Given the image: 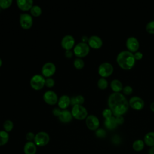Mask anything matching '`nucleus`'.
<instances>
[{
    "label": "nucleus",
    "instance_id": "15",
    "mask_svg": "<svg viewBox=\"0 0 154 154\" xmlns=\"http://www.w3.org/2000/svg\"><path fill=\"white\" fill-rule=\"evenodd\" d=\"M103 44L102 38L96 35H93L88 38V45L93 49L100 48Z\"/></svg>",
    "mask_w": 154,
    "mask_h": 154
},
{
    "label": "nucleus",
    "instance_id": "32",
    "mask_svg": "<svg viewBox=\"0 0 154 154\" xmlns=\"http://www.w3.org/2000/svg\"><path fill=\"white\" fill-rule=\"evenodd\" d=\"M95 134L99 138H104L106 135V132L105 129L102 128H98L96 130Z\"/></svg>",
    "mask_w": 154,
    "mask_h": 154
},
{
    "label": "nucleus",
    "instance_id": "18",
    "mask_svg": "<svg viewBox=\"0 0 154 154\" xmlns=\"http://www.w3.org/2000/svg\"><path fill=\"white\" fill-rule=\"evenodd\" d=\"M71 103V99L70 97L66 94H63L58 100V105L60 108L66 109L70 103Z\"/></svg>",
    "mask_w": 154,
    "mask_h": 154
},
{
    "label": "nucleus",
    "instance_id": "34",
    "mask_svg": "<svg viewBox=\"0 0 154 154\" xmlns=\"http://www.w3.org/2000/svg\"><path fill=\"white\" fill-rule=\"evenodd\" d=\"M55 85V80L51 78H46L45 79V85L48 87H52Z\"/></svg>",
    "mask_w": 154,
    "mask_h": 154
},
{
    "label": "nucleus",
    "instance_id": "41",
    "mask_svg": "<svg viewBox=\"0 0 154 154\" xmlns=\"http://www.w3.org/2000/svg\"><path fill=\"white\" fill-rule=\"evenodd\" d=\"M148 154H154V146L150 147V148L149 150Z\"/></svg>",
    "mask_w": 154,
    "mask_h": 154
},
{
    "label": "nucleus",
    "instance_id": "29",
    "mask_svg": "<svg viewBox=\"0 0 154 154\" xmlns=\"http://www.w3.org/2000/svg\"><path fill=\"white\" fill-rule=\"evenodd\" d=\"M13 122L10 120H6L3 123V128L4 129V131L7 132H10L13 129Z\"/></svg>",
    "mask_w": 154,
    "mask_h": 154
},
{
    "label": "nucleus",
    "instance_id": "11",
    "mask_svg": "<svg viewBox=\"0 0 154 154\" xmlns=\"http://www.w3.org/2000/svg\"><path fill=\"white\" fill-rule=\"evenodd\" d=\"M128 101L129 106L135 109L140 110L144 106V100L138 96H132Z\"/></svg>",
    "mask_w": 154,
    "mask_h": 154
},
{
    "label": "nucleus",
    "instance_id": "43",
    "mask_svg": "<svg viewBox=\"0 0 154 154\" xmlns=\"http://www.w3.org/2000/svg\"><path fill=\"white\" fill-rule=\"evenodd\" d=\"M2 59L0 58V67L2 66Z\"/></svg>",
    "mask_w": 154,
    "mask_h": 154
},
{
    "label": "nucleus",
    "instance_id": "7",
    "mask_svg": "<svg viewBox=\"0 0 154 154\" xmlns=\"http://www.w3.org/2000/svg\"><path fill=\"white\" fill-rule=\"evenodd\" d=\"M114 70L113 66L109 62H103L101 63L98 67L99 74L103 78L111 75Z\"/></svg>",
    "mask_w": 154,
    "mask_h": 154
},
{
    "label": "nucleus",
    "instance_id": "37",
    "mask_svg": "<svg viewBox=\"0 0 154 154\" xmlns=\"http://www.w3.org/2000/svg\"><path fill=\"white\" fill-rule=\"evenodd\" d=\"M34 137H35V135L32 132H28L26 134V139L28 141H32V140H34Z\"/></svg>",
    "mask_w": 154,
    "mask_h": 154
},
{
    "label": "nucleus",
    "instance_id": "39",
    "mask_svg": "<svg viewBox=\"0 0 154 154\" xmlns=\"http://www.w3.org/2000/svg\"><path fill=\"white\" fill-rule=\"evenodd\" d=\"M61 110L59 108H54L53 110H52V113H53V114H54L55 116L58 117V116L60 115V112H61Z\"/></svg>",
    "mask_w": 154,
    "mask_h": 154
},
{
    "label": "nucleus",
    "instance_id": "31",
    "mask_svg": "<svg viewBox=\"0 0 154 154\" xmlns=\"http://www.w3.org/2000/svg\"><path fill=\"white\" fill-rule=\"evenodd\" d=\"M12 0H0V7L2 9L8 8L12 4Z\"/></svg>",
    "mask_w": 154,
    "mask_h": 154
},
{
    "label": "nucleus",
    "instance_id": "38",
    "mask_svg": "<svg viewBox=\"0 0 154 154\" xmlns=\"http://www.w3.org/2000/svg\"><path fill=\"white\" fill-rule=\"evenodd\" d=\"M134 57H135V60H140L143 58V54L140 51H136L134 53Z\"/></svg>",
    "mask_w": 154,
    "mask_h": 154
},
{
    "label": "nucleus",
    "instance_id": "27",
    "mask_svg": "<svg viewBox=\"0 0 154 154\" xmlns=\"http://www.w3.org/2000/svg\"><path fill=\"white\" fill-rule=\"evenodd\" d=\"M97 86L100 89H105L108 85V82L105 78L100 77L97 81Z\"/></svg>",
    "mask_w": 154,
    "mask_h": 154
},
{
    "label": "nucleus",
    "instance_id": "8",
    "mask_svg": "<svg viewBox=\"0 0 154 154\" xmlns=\"http://www.w3.org/2000/svg\"><path fill=\"white\" fill-rule=\"evenodd\" d=\"M19 23L23 29H29L33 24L32 17L28 13H21L19 16Z\"/></svg>",
    "mask_w": 154,
    "mask_h": 154
},
{
    "label": "nucleus",
    "instance_id": "20",
    "mask_svg": "<svg viewBox=\"0 0 154 154\" xmlns=\"http://www.w3.org/2000/svg\"><path fill=\"white\" fill-rule=\"evenodd\" d=\"M104 125L106 129L109 130L114 129L117 126V123L116 122L114 116H111L109 118L105 119L104 120Z\"/></svg>",
    "mask_w": 154,
    "mask_h": 154
},
{
    "label": "nucleus",
    "instance_id": "12",
    "mask_svg": "<svg viewBox=\"0 0 154 154\" xmlns=\"http://www.w3.org/2000/svg\"><path fill=\"white\" fill-rule=\"evenodd\" d=\"M126 46L128 51L132 52H135L140 47V43L135 37L130 36L126 40Z\"/></svg>",
    "mask_w": 154,
    "mask_h": 154
},
{
    "label": "nucleus",
    "instance_id": "30",
    "mask_svg": "<svg viewBox=\"0 0 154 154\" xmlns=\"http://www.w3.org/2000/svg\"><path fill=\"white\" fill-rule=\"evenodd\" d=\"M147 31L150 34H154V20H152L147 22L146 26Z\"/></svg>",
    "mask_w": 154,
    "mask_h": 154
},
{
    "label": "nucleus",
    "instance_id": "21",
    "mask_svg": "<svg viewBox=\"0 0 154 154\" xmlns=\"http://www.w3.org/2000/svg\"><path fill=\"white\" fill-rule=\"evenodd\" d=\"M110 86L114 92H120L123 90V84L122 82L118 79H114L111 81Z\"/></svg>",
    "mask_w": 154,
    "mask_h": 154
},
{
    "label": "nucleus",
    "instance_id": "22",
    "mask_svg": "<svg viewBox=\"0 0 154 154\" xmlns=\"http://www.w3.org/2000/svg\"><path fill=\"white\" fill-rule=\"evenodd\" d=\"M144 142L149 147L154 146V132L151 131L147 132L144 137Z\"/></svg>",
    "mask_w": 154,
    "mask_h": 154
},
{
    "label": "nucleus",
    "instance_id": "2",
    "mask_svg": "<svg viewBox=\"0 0 154 154\" xmlns=\"http://www.w3.org/2000/svg\"><path fill=\"white\" fill-rule=\"evenodd\" d=\"M116 60L121 68L129 70L134 67L136 60L135 59L133 52L128 50H123L119 52Z\"/></svg>",
    "mask_w": 154,
    "mask_h": 154
},
{
    "label": "nucleus",
    "instance_id": "9",
    "mask_svg": "<svg viewBox=\"0 0 154 154\" xmlns=\"http://www.w3.org/2000/svg\"><path fill=\"white\" fill-rule=\"evenodd\" d=\"M55 71L56 66L52 62L45 63L42 67V73L44 77H51L55 73Z\"/></svg>",
    "mask_w": 154,
    "mask_h": 154
},
{
    "label": "nucleus",
    "instance_id": "40",
    "mask_svg": "<svg viewBox=\"0 0 154 154\" xmlns=\"http://www.w3.org/2000/svg\"><path fill=\"white\" fill-rule=\"evenodd\" d=\"M73 55V53L72 52L70 51V50H67V51H66V53H65V56L69 58H71Z\"/></svg>",
    "mask_w": 154,
    "mask_h": 154
},
{
    "label": "nucleus",
    "instance_id": "16",
    "mask_svg": "<svg viewBox=\"0 0 154 154\" xmlns=\"http://www.w3.org/2000/svg\"><path fill=\"white\" fill-rule=\"evenodd\" d=\"M32 0H17L16 4L17 7L23 11H28L33 6Z\"/></svg>",
    "mask_w": 154,
    "mask_h": 154
},
{
    "label": "nucleus",
    "instance_id": "5",
    "mask_svg": "<svg viewBox=\"0 0 154 154\" xmlns=\"http://www.w3.org/2000/svg\"><path fill=\"white\" fill-rule=\"evenodd\" d=\"M29 83L32 88L38 90L42 89L45 85V78L42 75L35 74L31 77Z\"/></svg>",
    "mask_w": 154,
    "mask_h": 154
},
{
    "label": "nucleus",
    "instance_id": "26",
    "mask_svg": "<svg viewBox=\"0 0 154 154\" xmlns=\"http://www.w3.org/2000/svg\"><path fill=\"white\" fill-rule=\"evenodd\" d=\"M84 97H83V96L82 95H77L75 97H73L72 99H71V103L73 105H82L84 102Z\"/></svg>",
    "mask_w": 154,
    "mask_h": 154
},
{
    "label": "nucleus",
    "instance_id": "10",
    "mask_svg": "<svg viewBox=\"0 0 154 154\" xmlns=\"http://www.w3.org/2000/svg\"><path fill=\"white\" fill-rule=\"evenodd\" d=\"M85 123L87 128L92 131H96L99 126V120L94 114L88 115L85 119Z\"/></svg>",
    "mask_w": 154,
    "mask_h": 154
},
{
    "label": "nucleus",
    "instance_id": "35",
    "mask_svg": "<svg viewBox=\"0 0 154 154\" xmlns=\"http://www.w3.org/2000/svg\"><path fill=\"white\" fill-rule=\"evenodd\" d=\"M123 94H126V95H129L130 94H131L133 91V88L131 86V85H125L123 87Z\"/></svg>",
    "mask_w": 154,
    "mask_h": 154
},
{
    "label": "nucleus",
    "instance_id": "28",
    "mask_svg": "<svg viewBox=\"0 0 154 154\" xmlns=\"http://www.w3.org/2000/svg\"><path fill=\"white\" fill-rule=\"evenodd\" d=\"M85 63L84 60L81 58H76L73 61V66L77 69H81L84 67Z\"/></svg>",
    "mask_w": 154,
    "mask_h": 154
},
{
    "label": "nucleus",
    "instance_id": "36",
    "mask_svg": "<svg viewBox=\"0 0 154 154\" xmlns=\"http://www.w3.org/2000/svg\"><path fill=\"white\" fill-rule=\"evenodd\" d=\"M114 117L117 125H121L124 122L125 119L122 115H117V116H115Z\"/></svg>",
    "mask_w": 154,
    "mask_h": 154
},
{
    "label": "nucleus",
    "instance_id": "6",
    "mask_svg": "<svg viewBox=\"0 0 154 154\" xmlns=\"http://www.w3.org/2000/svg\"><path fill=\"white\" fill-rule=\"evenodd\" d=\"M50 140L49 134L44 131H41L36 134L34 137V143L38 146H45L48 144Z\"/></svg>",
    "mask_w": 154,
    "mask_h": 154
},
{
    "label": "nucleus",
    "instance_id": "3",
    "mask_svg": "<svg viewBox=\"0 0 154 154\" xmlns=\"http://www.w3.org/2000/svg\"><path fill=\"white\" fill-rule=\"evenodd\" d=\"M90 47L86 42H79L75 46L73 52L77 57L82 58L88 55L90 52Z\"/></svg>",
    "mask_w": 154,
    "mask_h": 154
},
{
    "label": "nucleus",
    "instance_id": "19",
    "mask_svg": "<svg viewBox=\"0 0 154 154\" xmlns=\"http://www.w3.org/2000/svg\"><path fill=\"white\" fill-rule=\"evenodd\" d=\"M23 152L25 154H35L37 152L36 144L32 141L26 142L24 145Z\"/></svg>",
    "mask_w": 154,
    "mask_h": 154
},
{
    "label": "nucleus",
    "instance_id": "24",
    "mask_svg": "<svg viewBox=\"0 0 154 154\" xmlns=\"http://www.w3.org/2000/svg\"><path fill=\"white\" fill-rule=\"evenodd\" d=\"M9 140L8 133L5 131H0V146L5 145Z\"/></svg>",
    "mask_w": 154,
    "mask_h": 154
},
{
    "label": "nucleus",
    "instance_id": "13",
    "mask_svg": "<svg viewBox=\"0 0 154 154\" xmlns=\"http://www.w3.org/2000/svg\"><path fill=\"white\" fill-rule=\"evenodd\" d=\"M75 43V40L74 37L72 35L67 34L64 35L61 39V45L63 49H64L66 51H67L70 50L73 48Z\"/></svg>",
    "mask_w": 154,
    "mask_h": 154
},
{
    "label": "nucleus",
    "instance_id": "33",
    "mask_svg": "<svg viewBox=\"0 0 154 154\" xmlns=\"http://www.w3.org/2000/svg\"><path fill=\"white\" fill-rule=\"evenodd\" d=\"M102 116L105 117V119H107L109 118L111 116H112V112L111 110V109L109 108H105L103 111H102Z\"/></svg>",
    "mask_w": 154,
    "mask_h": 154
},
{
    "label": "nucleus",
    "instance_id": "23",
    "mask_svg": "<svg viewBox=\"0 0 154 154\" xmlns=\"http://www.w3.org/2000/svg\"><path fill=\"white\" fill-rule=\"evenodd\" d=\"M144 147V142L143 140L138 139L134 141L132 144V148L136 152L141 151Z\"/></svg>",
    "mask_w": 154,
    "mask_h": 154
},
{
    "label": "nucleus",
    "instance_id": "14",
    "mask_svg": "<svg viewBox=\"0 0 154 154\" xmlns=\"http://www.w3.org/2000/svg\"><path fill=\"white\" fill-rule=\"evenodd\" d=\"M43 98L44 101L49 105H54L58 102V96L57 93L52 90H48L44 93Z\"/></svg>",
    "mask_w": 154,
    "mask_h": 154
},
{
    "label": "nucleus",
    "instance_id": "25",
    "mask_svg": "<svg viewBox=\"0 0 154 154\" xmlns=\"http://www.w3.org/2000/svg\"><path fill=\"white\" fill-rule=\"evenodd\" d=\"M30 12L32 16L37 17L41 15L42 13V10L41 7L38 5H33V6L30 9Z\"/></svg>",
    "mask_w": 154,
    "mask_h": 154
},
{
    "label": "nucleus",
    "instance_id": "1",
    "mask_svg": "<svg viewBox=\"0 0 154 154\" xmlns=\"http://www.w3.org/2000/svg\"><path fill=\"white\" fill-rule=\"evenodd\" d=\"M108 105L114 116L123 115L128 110L129 101L120 92H113L108 98Z\"/></svg>",
    "mask_w": 154,
    "mask_h": 154
},
{
    "label": "nucleus",
    "instance_id": "42",
    "mask_svg": "<svg viewBox=\"0 0 154 154\" xmlns=\"http://www.w3.org/2000/svg\"><path fill=\"white\" fill-rule=\"evenodd\" d=\"M150 109L152 111L154 112V101L152 102V103H150Z\"/></svg>",
    "mask_w": 154,
    "mask_h": 154
},
{
    "label": "nucleus",
    "instance_id": "4",
    "mask_svg": "<svg viewBox=\"0 0 154 154\" xmlns=\"http://www.w3.org/2000/svg\"><path fill=\"white\" fill-rule=\"evenodd\" d=\"M72 116L78 120H83L86 119L88 116L87 109L82 105H75L73 106L71 111Z\"/></svg>",
    "mask_w": 154,
    "mask_h": 154
},
{
    "label": "nucleus",
    "instance_id": "17",
    "mask_svg": "<svg viewBox=\"0 0 154 154\" xmlns=\"http://www.w3.org/2000/svg\"><path fill=\"white\" fill-rule=\"evenodd\" d=\"M58 118L61 122L68 123L72 120L73 116L71 112L69 110L66 109L61 111V112L58 116Z\"/></svg>",
    "mask_w": 154,
    "mask_h": 154
}]
</instances>
